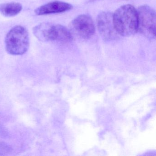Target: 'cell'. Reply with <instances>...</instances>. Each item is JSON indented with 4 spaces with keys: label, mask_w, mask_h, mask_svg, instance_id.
Returning <instances> with one entry per match:
<instances>
[{
    "label": "cell",
    "mask_w": 156,
    "mask_h": 156,
    "mask_svg": "<svg viewBox=\"0 0 156 156\" xmlns=\"http://www.w3.org/2000/svg\"><path fill=\"white\" fill-rule=\"evenodd\" d=\"M23 7L18 2L0 4V13L7 17H13L19 14L22 10Z\"/></svg>",
    "instance_id": "cell-8"
},
{
    "label": "cell",
    "mask_w": 156,
    "mask_h": 156,
    "mask_svg": "<svg viewBox=\"0 0 156 156\" xmlns=\"http://www.w3.org/2000/svg\"><path fill=\"white\" fill-rule=\"evenodd\" d=\"M113 20L115 30L121 36H131L138 31L137 11L132 5L119 8L113 14Z\"/></svg>",
    "instance_id": "cell-1"
},
{
    "label": "cell",
    "mask_w": 156,
    "mask_h": 156,
    "mask_svg": "<svg viewBox=\"0 0 156 156\" xmlns=\"http://www.w3.org/2000/svg\"><path fill=\"white\" fill-rule=\"evenodd\" d=\"M70 27L76 35L82 39H89L95 32L94 22L88 15H80L77 16L72 21Z\"/></svg>",
    "instance_id": "cell-4"
},
{
    "label": "cell",
    "mask_w": 156,
    "mask_h": 156,
    "mask_svg": "<svg viewBox=\"0 0 156 156\" xmlns=\"http://www.w3.org/2000/svg\"><path fill=\"white\" fill-rule=\"evenodd\" d=\"M138 13V30L149 39L156 37V12L147 5L139 8Z\"/></svg>",
    "instance_id": "cell-3"
},
{
    "label": "cell",
    "mask_w": 156,
    "mask_h": 156,
    "mask_svg": "<svg viewBox=\"0 0 156 156\" xmlns=\"http://www.w3.org/2000/svg\"><path fill=\"white\" fill-rule=\"evenodd\" d=\"M97 24L100 34L106 41H113L117 38L118 34L114 27L113 14L110 12H101L97 19Z\"/></svg>",
    "instance_id": "cell-5"
},
{
    "label": "cell",
    "mask_w": 156,
    "mask_h": 156,
    "mask_svg": "<svg viewBox=\"0 0 156 156\" xmlns=\"http://www.w3.org/2000/svg\"><path fill=\"white\" fill-rule=\"evenodd\" d=\"M73 6L66 2L54 1L38 7L34 10L37 15H44L61 13L70 10Z\"/></svg>",
    "instance_id": "cell-6"
},
{
    "label": "cell",
    "mask_w": 156,
    "mask_h": 156,
    "mask_svg": "<svg viewBox=\"0 0 156 156\" xmlns=\"http://www.w3.org/2000/svg\"><path fill=\"white\" fill-rule=\"evenodd\" d=\"M8 53L13 55H22L30 47V37L27 29L21 25L14 26L8 33L5 40Z\"/></svg>",
    "instance_id": "cell-2"
},
{
    "label": "cell",
    "mask_w": 156,
    "mask_h": 156,
    "mask_svg": "<svg viewBox=\"0 0 156 156\" xmlns=\"http://www.w3.org/2000/svg\"><path fill=\"white\" fill-rule=\"evenodd\" d=\"M51 23H42L34 27L33 33L39 41L42 42L48 41V34Z\"/></svg>",
    "instance_id": "cell-9"
},
{
    "label": "cell",
    "mask_w": 156,
    "mask_h": 156,
    "mask_svg": "<svg viewBox=\"0 0 156 156\" xmlns=\"http://www.w3.org/2000/svg\"><path fill=\"white\" fill-rule=\"evenodd\" d=\"M73 40L70 31L66 27L60 24H51L49 30L48 41H57L61 42H68Z\"/></svg>",
    "instance_id": "cell-7"
}]
</instances>
